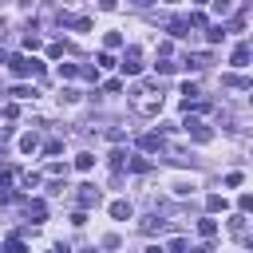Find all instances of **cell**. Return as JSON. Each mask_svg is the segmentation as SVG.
<instances>
[{"label": "cell", "instance_id": "cb8c5ba5", "mask_svg": "<svg viewBox=\"0 0 253 253\" xmlns=\"http://www.w3.org/2000/svg\"><path fill=\"white\" fill-rule=\"evenodd\" d=\"M241 210H245V213L253 210V194H241Z\"/></svg>", "mask_w": 253, "mask_h": 253}, {"label": "cell", "instance_id": "7c38bea8", "mask_svg": "<svg viewBox=\"0 0 253 253\" xmlns=\"http://www.w3.org/2000/svg\"><path fill=\"white\" fill-rule=\"evenodd\" d=\"M245 63H249V47H237L233 51V67H245Z\"/></svg>", "mask_w": 253, "mask_h": 253}, {"label": "cell", "instance_id": "8fae6325", "mask_svg": "<svg viewBox=\"0 0 253 253\" xmlns=\"http://www.w3.org/2000/svg\"><path fill=\"white\" fill-rule=\"evenodd\" d=\"M206 210H210V213H217V210H225V198H217V194H210V198H206Z\"/></svg>", "mask_w": 253, "mask_h": 253}, {"label": "cell", "instance_id": "ac0fdd59", "mask_svg": "<svg viewBox=\"0 0 253 253\" xmlns=\"http://www.w3.org/2000/svg\"><path fill=\"white\" fill-rule=\"evenodd\" d=\"M170 36H186V20H174L170 24Z\"/></svg>", "mask_w": 253, "mask_h": 253}, {"label": "cell", "instance_id": "f1b7e54d", "mask_svg": "<svg viewBox=\"0 0 253 253\" xmlns=\"http://www.w3.org/2000/svg\"><path fill=\"white\" fill-rule=\"evenodd\" d=\"M249 103H253V95H249Z\"/></svg>", "mask_w": 253, "mask_h": 253}, {"label": "cell", "instance_id": "ffe728a7", "mask_svg": "<svg viewBox=\"0 0 253 253\" xmlns=\"http://www.w3.org/2000/svg\"><path fill=\"white\" fill-rule=\"evenodd\" d=\"M130 170H138V174H142V170H150V162H146V158H130Z\"/></svg>", "mask_w": 253, "mask_h": 253}, {"label": "cell", "instance_id": "8992f818", "mask_svg": "<svg viewBox=\"0 0 253 253\" xmlns=\"http://www.w3.org/2000/svg\"><path fill=\"white\" fill-rule=\"evenodd\" d=\"M138 146H142L146 154H158V150H162V134H154V130H150V134H142V138H138Z\"/></svg>", "mask_w": 253, "mask_h": 253}, {"label": "cell", "instance_id": "277c9868", "mask_svg": "<svg viewBox=\"0 0 253 253\" xmlns=\"http://www.w3.org/2000/svg\"><path fill=\"white\" fill-rule=\"evenodd\" d=\"M119 67H123V75H134V71L142 67V63H138V47H126V55H123Z\"/></svg>", "mask_w": 253, "mask_h": 253}, {"label": "cell", "instance_id": "603a6c76", "mask_svg": "<svg viewBox=\"0 0 253 253\" xmlns=\"http://www.w3.org/2000/svg\"><path fill=\"white\" fill-rule=\"evenodd\" d=\"M213 12H217V16H225V12H229V0H213Z\"/></svg>", "mask_w": 253, "mask_h": 253}, {"label": "cell", "instance_id": "3957f363", "mask_svg": "<svg viewBox=\"0 0 253 253\" xmlns=\"http://www.w3.org/2000/svg\"><path fill=\"white\" fill-rule=\"evenodd\" d=\"M99 202H103V194H99L95 186H79V206H83V210H91V206H99Z\"/></svg>", "mask_w": 253, "mask_h": 253}, {"label": "cell", "instance_id": "6da1fadb", "mask_svg": "<svg viewBox=\"0 0 253 253\" xmlns=\"http://www.w3.org/2000/svg\"><path fill=\"white\" fill-rule=\"evenodd\" d=\"M130 103H134V111H138V115H158V111H162V95H154V87H150V83H142V87L134 91V99H130Z\"/></svg>", "mask_w": 253, "mask_h": 253}, {"label": "cell", "instance_id": "5b68a950", "mask_svg": "<svg viewBox=\"0 0 253 253\" xmlns=\"http://www.w3.org/2000/svg\"><path fill=\"white\" fill-rule=\"evenodd\" d=\"M186 130H190L194 142H210V126H202L198 119H186Z\"/></svg>", "mask_w": 253, "mask_h": 253}, {"label": "cell", "instance_id": "2e32d148", "mask_svg": "<svg viewBox=\"0 0 253 253\" xmlns=\"http://www.w3.org/2000/svg\"><path fill=\"white\" fill-rule=\"evenodd\" d=\"M75 99H79V91H71V87H63V91H59V103H75Z\"/></svg>", "mask_w": 253, "mask_h": 253}, {"label": "cell", "instance_id": "5bb4252c", "mask_svg": "<svg viewBox=\"0 0 253 253\" xmlns=\"http://www.w3.org/2000/svg\"><path fill=\"white\" fill-rule=\"evenodd\" d=\"M221 83H225V87H249V79H241V75H225Z\"/></svg>", "mask_w": 253, "mask_h": 253}, {"label": "cell", "instance_id": "30bf717a", "mask_svg": "<svg viewBox=\"0 0 253 253\" xmlns=\"http://www.w3.org/2000/svg\"><path fill=\"white\" fill-rule=\"evenodd\" d=\"M36 146H40V134H24V138H20V150H24V154H32Z\"/></svg>", "mask_w": 253, "mask_h": 253}, {"label": "cell", "instance_id": "7a4b0ae2", "mask_svg": "<svg viewBox=\"0 0 253 253\" xmlns=\"http://www.w3.org/2000/svg\"><path fill=\"white\" fill-rule=\"evenodd\" d=\"M8 67H12V75H20V79H28V75H43V63L32 59V55H12Z\"/></svg>", "mask_w": 253, "mask_h": 253}, {"label": "cell", "instance_id": "9c48e42d", "mask_svg": "<svg viewBox=\"0 0 253 253\" xmlns=\"http://www.w3.org/2000/svg\"><path fill=\"white\" fill-rule=\"evenodd\" d=\"M4 253H28V245H24V241H20V233H16V237H8V241H4Z\"/></svg>", "mask_w": 253, "mask_h": 253}, {"label": "cell", "instance_id": "d6986e66", "mask_svg": "<svg viewBox=\"0 0 253 253\" xmlns=\"http://www.w3.org/2000/svg\"><path fill=\"white\" fill-rule=\"evenodd\" d=\"M123 162H126V154H123V150H115V154H111V166H115V170H123Z\"/></svg>", "mask_w": 253, "mask_h": 253}, {"label": "cell", "instance_id": "52a82bcc", "mask_svg": "<svg viewBox=\"0 0 253 253\" xmlns=\"http://www.w3.org/2000/svg\"><path fill=\"white\" fill-rule=\"evenodd\" d=\"M130 213H134L130 202H111V217H115V221H130Z\"/></svg>", "mask_w": 253, "mask_h": 253}, {"label": "cell", "instance_id": "ba28073f", "mask_svg": "<svg viewBox=\"0 0 253 253\" xmlns=\"http://www.w3.org/2000/svg\"><path fill=\"white\" fill-rule=\"evenodd\" d=\"M198 233H202V237H213V233H217V221H213V217H202V221H198Z\"/></svg>", "mask_w": 253, "mask_h": 253}, {"label": "cell", "instance_id": "e0dca14e", "mask_svg": "<svg viewBox=\"0 0 253 253\" xmlns=\"http://www.w3.org/2000/svg\"><path fill=\"white\" fill-rule=\"evenodd\" d=\"M28 213H32V217H43V213H47V206H43V202H32V206H28Z\"/></svg>", "mask_w": 253, "mask_h": 253}, {"label": "cell", "instance_id": "d4e9b609", "mask_svg": "<svg viewBox=\"0 0 253 253\" xmlns=\"http://www.w3.org/2000/svg\"><path fill=\"white\" fill-rule=\"evenodd\" d=\"M99 8H103V12H111V8H119V0H99Z\"/></svg>", "mask_w": 253, "mask_h": 253}, {"label": "cell", "instance_id": "4316f807", "mask_svg": "<svg viewBox=\"0 0 253 253\" xmlns=\"http://www.w3.org/2000/svg\"><path fill=\"white\" fill-rule=\"evenodd\" d=\"M47 253H67V249H63V245H55V249H47Z\"/></svg>", "mask_w": 253, "mask_h": 253}, {"label": "cell", "instance_id": "9a60e30c", "mask_svg": "<svg viewBox=\"0 0 253 253\" xmlns=\"http://www.w3.org/2000/svg\"><path fill=\"white\" fill-rule=\"evenodd\" d=\"M75 166H79V170H91V166H95V154H79Z\"/></svg>", "mask_w": 253, "mask_h": 253}, {"label": "cell", "instance_id": "f546056e", "mask_svg": "<svg viewBox=\"0 0 253 253\" xmlns=\"http://www.w3.org/2000/svg\"><path fill=\"white\" fill-rule=\"evenodd\" d=\"M0 4H4V0H0Z\"/></svg>", "mask_w": 253, "mask_h": 253}, {"label": "cell", "instance_id": "484cf974", "mask_svg": "<svg viewBox=\"0 0 253 253\" xmlns=\"http://www.w3.org/2000/svg\"><path fill=\"white\" fill-rule=\"evenodd\" d=\"M146 253H166V249H162V245H150V249H146Z\"/></svg>", "mask_w": 253, "mask_h": 253}, {"label": "cell", "instance_id": "44dd1931", "mask_svg": "<svg viewBox=\"0 0 253 253\" xmlns=\"http://www.w3.org/2000/svg\"><path fill=\"white\" fill-rule=\"evenodd\" d=\"M142 229H146V233H154V229H162V221H158V217H146V221H142Z\"/></svg>", "mask_w": 253, "mask_h": 253}, {"label": "cell", "instance_id": "7402d4cb", "mask_svg": "<svg viewBox=\"0 0 253 253\" xmlns=\"http://www.w3.org/2000/svg\"><path fill=\"white\" fill-rule=\"evenodd\" d=\"M170 253H186V237H174L170 241Z\"/></svg>", "mask_w": 253, "mask_h": 253}, {"label": "cell", "instance_id": "83f0119b", "mask_svg": "<svg viewBox=\"0 0 253 253\" xmlns=\"http://www.w3.org/2000/svg\"><path fill=\"white\" fill-rule=\"evenodd\" d=\"M0 63H8V55H4V51H0Z\"/></svg>", "mask_w": 253, "mask_h": 253}, {"label": "cell", "instance_id": "4fadbf2b", "mask_svg": "<svg viewBox=\"0 0 253 253\" xmlns=\"http://www.w3.org/2000/svg\"><path fill=\"white\" fill-rule=\"evenodd\" d=\"M75 75H79L75 63H59V79H75Z\"/></svg>", "mask_w": 253, "mask_h": 253}]
</instances>
